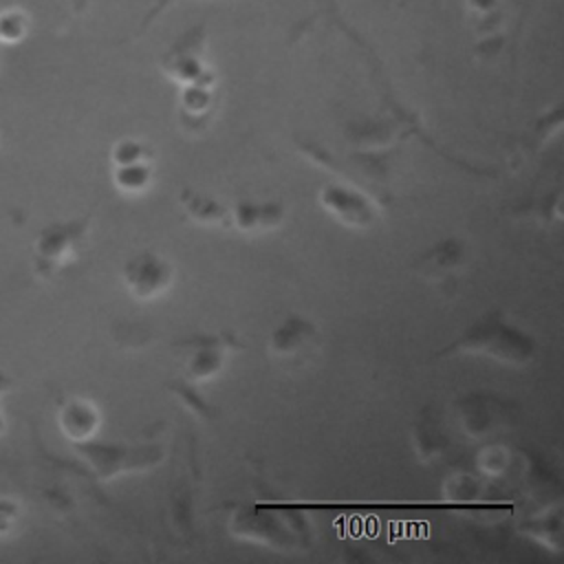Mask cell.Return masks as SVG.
<instances>
[{
    "instance_id": "9",
    "label": "cell",
    "mask_w": 564,
    "mask_h": 564,
    "mask_svg": "<svg viewBox=\"0 0 564 564\" xmlns=\"http://www.w3.org/2000/svg\"><path fill=\"white\" fill-rule=\"evenodd\" d=\"M227 216H229V223H234L242 231L271 229L282 220V207L275 203L240 200L231 212H227Z\"/></svg>"
},
{
    "instance_id": "16",
    "label": "cell",
    "mask_w": 564,
    "mask_h": 564,
    "mask_svg": "<svg viewBox=\"0 0 564 564\" xmlns=\"http://www.w3.org/2000/svg\"><path fill=\"white\" fill-rule=\"evenodd\" d=\"M170 2H174V0H159V2L152 7V11L145 15V20H143V26H141V29H145V26H148L156 15H161Z\"/></svg>"
},
{
    "instance_id": "21",
    "label": "cell",
    "mask_w": 564,
    "mask_h": 564,
    "mask_svg": "<svg viewBox=\"0 0 564 564\" xmlns=\"http://www.w3.org/2000/svg\"><path fill=\"white\" fill-rule=\"evenodd\" d=\"M0 64H2V57H0Z\"/></svg>"
},
{
    "instance_id": "8",
    "label": "cell",
    "mask_w": 564,
    "mask_h": 564,
    "mask_svg": "<svg viewBox=\"0 0 564 564\" xmlns=\"http://www.w3.org/2000/svg\"><path fill=\"white\" fill-rule=\"evenodd\" d=\"M315 335H317V330H315V326L311 322H306L304 317H289L271 335L269 348H271L273 355H280V357L297 355V352H302V350H306L311 346Z\"/></svg>"
},
{
    "instance_id": "14",
    "label": "cell",
    "mask_w": 564,
    "mask_h": 564,
    "mask_svg": "<svg viewBox=\"0 0 564 564\" xmlns=\"http://www.w3.org/2000/svg\"><path fill=\"white\" fill-rule=\"evenodd\" d=\"M460 245L458 247H449V245H438L436 249H432L427 256H425V267H423V271L425 273H443L445 269H449V267H454L458 260H460Z\"/></svg>"
},
{
    "instance_id": "12",
    "label": "cell",
    "mask_w": 564,
    "mask_h": 564,
    "mask_svg": "<svg viewBox=\"0 0 564 564\" xmlns=\"http://www.w3.org/2000/svg\"><path fill=\"white\" fill-rule=\"evenodd\" d=\"M183 205L189 212V216L194 220H200V223H220L227 216V209L220 203H216V200H212L209 196H203V194L185 196Z\"/></svg>"
},
{
    "instance_id": "20",
    "label": "cell",
    "mask_w": 564,
    "mask_h": 564,
    "mask_svg": "<svg viewBox=\"0 0 564 564\" xmlns=\"http://www.w3.org/2000/svg\"><path fill=\"white\" fill-rule=\"evenodd\" d=\"M9 388V381H0V392H4Z\"/></svg>"
},
{
    "instance_id": "1",
    "label": "cell",
    "mask_w": 564,
    "mask_h": 564,
    "mask_svg": "<svg viewBox=\"0 0 564 564\" xmlns=\"http://www.w3.org/2000/svg\"><path fill=\"white\" fill-rule=\"evenodd\" d=\"M88 218L57 220L37 231L31 247V267L40 280H51L59 269L70 264L86 242Z\"/></svg>"
},
{
    "instance_id": "15",
    "label": "cell",
    "mask_w": 564,
    "mask_h": 564,
    "mask_svg": "<svg viewBox=\"0 0 564 564\" xmlns=\"http://www.w3.org/2000/svg\"><path fill=\"white\" fill-rule=\"evenodd\" d=\"M20 520V505L9 498V496H0V538L9 535Z\"/></svg>"
},
{
    "instance_id": "11",
    "label": "cell",
    "mask_w": 564,
    "mask_h": 564,
    "mask_svg": "<svg viewBox=\"0 0 564 564\" xmlns=\"http://www.w3.org/2000/svg\"><path fill=\"white\" fill-rule=\"evenodd\" d=\"M29 33V15L22 9L0 11V44H18Z\"/></svg>"
},
{
    "instance_id": "19",
    "label": "cell",
    "mask_w": 564,
    "mask_h": 564,
    "mask_svg": "<svg viewBox=\"0 0 564 564\" xmlns=\"http://www.w3.org/2000/svg\"><path fill=\"white\" fill-rule=\"evenodd\" d=\"M4 423H7V421H4V414H2V410H0V434H2V432H4V427H7Z\"/></svg>"
},
{
    "instance_id": "2",
    "label": "cell",
    "mask_w": 564,
    "mask_h": 564,
    "mask_svg": "<svg viewBox=\"0 0 564 564\" xmlns=\"http://www.w3.org/2000/svg\"><path fill=\"white\" fill-rule=\"evenodd\" d=\"M458 350L471 355H487L509 364H524L533 355V344L524 333H518L502 319L487 317L471 326L469 333L456 344Z\"/></svg>"
},
{
    "instance_id": "5",
    "label": "cell",
    "mask_w": 564,
    "mask_h": 564,
    "mask_svg": "<svg viewBox=\"0 0 564 564\" xmlns=\"http://www.w3.org/2000/svg\"><path fill=\"white\" fill-rule=\"evenodd\" d=\"M203 33L200 29H192L170 53L163 57V70L181 82L183 86L189 84H205L212 86V75L200 55Z\"/></svg>"
},
{
    "instance_id": "7",
    "label": "cell",
    "mask_w": 564,
    "mask_h": 564,
    "mask_svg": "<svg viewBox=\"0 0 564 564\" xmlns=\"http://www.w3.org/2000/svg\"><path fill=\"white\" fill-rule=\"evenodd\" d=\"M57 423L62 434L73 443H86L99 430V412L93 403L82 399H70L59 405Z\"/></svg>"
},
{
    "instance_id": "3",
    "label": "cell",
    "mask_w": 564,
    "mask_h": 564,
    "mask_svg": "<svg viewBox=\"0 0 564 564\" xmlns=\"http://www.w3.org/2000/svg\"><path fill=\"white\" fill-rule=\"evenodd\" d=\"M75 447L101 478H112L126 469L143 467L148 463L159 460L161 456V452L150 447L139 449V447H121V445H101V443H95L93 438L86 443H75Z\"/></svg>"
},
{
    "instance_id": "4",
    "label": "cell",
    "mask_w": 564,
    "mask_h": 564,
    "mask_svg": "<svg viewBox=\"0 0 564 564\" xmlns=\"http://www.w3.org/2000/svg\"><path fill=\"white\" fill-rule=\"evenodd\" d=\"M172 273L167 260L152 251H141L123 264L121 278L137 300H152L170 286Z\"/></svg>"
},
{
    "instance_id": "17",
    "label": "cell",
    "mask_w": 564,
    "mask_h": 564,
    "mask_svg": "<svg viewBox=\"0 0 564 564\" xmlns=\"http://www.w3.org/2000/svg\"><path fill=\"white\" fill-rule=\"evenodd\" d=\"M70 2V11H73V15H84L86 13V9H88V2L90 0H68Z\"/></svg>"
},
{
    "instance_id": "10",
    "label": "cell",
    "mask_w": 564,
    "mask_h": 564,
    "mask_svg": "<svg viewBox=\"0 0 564 564\" xmlns=\"http://www.w3.org/2000/svg\"><path fill=\"white\" fill-rule=\"evenodd\" d=\"M152 176V167H150V159H141V161H130V163H119L115 165V185L126 192V194H139L148 187Z\"/></svg>"
},
{
    "instance_id": "13",
    "label": "cell",
    "mask_w": 564,
    "mask_h": 564,
    "mask_svg": "<svg viewBox=\"0 0 564 564\" xmlns=\"http://www.w3.org/2000/svg\"><path fill=\"white\" fill-rule=\"evenodd\" d=\"M223 364V350L220 348H198L196 352H192L189 361H187V375L192 379H207L212 377Z\"/></svg>"
},
{
    "instance_id": "18",
    "label": "cell",
    "mask_w": 564,
    "mask_h": 564,
    "mask_svg": "<svg viewBox=\"0 0 564 564\" xmlns=\"http://www.w3.org/2000/svg\"><path fill=\"white\" fill-rule=\"evenodd\" d=\"M469 2H471V7H476L478 11H487V9L494 7L496 0H469Z\"/></svg>"
},
{
    "instance_id": "6",
    "label": "cell",
    "mask_w": 564,
    "mask_h": 564,
    "mask_svg": "<svg viewBox=\"0 0 564 564\" xmlns=\"http://www.w3.org/2000/svg\"><path fill=\"white\" fill-rule=\"evenodd\" d=\"M319 200L333 216H337L346 225L364 227L372 220L370 203L361 194L346 189L341 185H326L319 192Z\"/></svg>"
}]
</instances>
